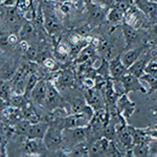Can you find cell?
<instances>
[{"label":"cell","mask_w":157,"mask_h":157,"mask_svg":"<svg viewBox=\"0 0 157 157\" xmlns=\"http://www.w3.org/2000/svg\"><path fill=\"white\" fill-rule=\"evenodd\" d=\"M132 156L147 157L150 156V145L147 144H137L132 146Z\"/></svg>","instance_id":"obj_24"},{"label":"cell","mask_w":157,"mask_h":157,"mask_svg":"<svg viewBox=\"0 0 157 157\" xmlns=\"http://www.w3.org/2000/svg\"><path fill=\"white\" fill-rule=\"evenodd\" d=\"M148 113L152 117H157V107L156 106H152L148 109Z\"/></svg>","instance_id":"obj_37"},{"label":"cell","mask_w":157,"mask_h":157,"mask_svg":"<svg viewBox=\"0 0 157 157\" xmlns=\"http://www.w3.org/2000/svg\"><path fill=\"white\" fill-rule=\"evenodd\" d=\"M22 152L27 156H42L48 155L50 153L46 146L43 143V139H29L26 138L22 145Z\"/></svg>","instance_id":"obj_2"},{"label":"cell","mask_w":157,"mask_h":157,"mask_svg":"<svg viewBox=\"0 0 157 157\" xmlns=\"http://www.w3.org/2000/svg\"><path fill=\"white\" fill-rule=\"evenodd\" d=\"M98 75H101L103 78H111L110 77V67H109V62L107 61V59L103 58L102 60V64L101 66L95 70Z\"/></svg>","instance_id":"obj_28"},{"label":"cell","mask_w":157,"mask_h":157,"mask_svg":"<svg viewBox=\"0 0 157 157\" xmlns=\"http://www.w3.org/2000/svg\"><path fill=\"white\" fill-rule=\"evenodd\" d=\"M140 80L145 81L147 84L149 85V87H150V89L147 92L148 94H151V93L157 91V78L155 77H153L150 73H145V75L140 78Z\"/></svg>","instance_id":"obj_27"},{"label":"cell","mask_w":157,"mask_h":157,"mask_svg":"<svg viewBox=\"0 0 157 157\" xmlns=\"http://www.w3.org/2000/svg\"><path fill=\"white\" fill-rule=\"evenodd\" d=\"M91 117L86 113H71L63 118V128H78L89 125Z\"/></svg>","instance_id":"obj_8"},{"label":"cell","mask_w":157,"mask_h":157,"mask_svg":"<svg viewBox=\"0 0 157 157\" xmlns=\"http://www.w3.org/2000/svg\"><path fill=\"white\" fill-rule=\"evenodd\" d=\"M71 55V46L66 42L60 41L55 46V56L58 60L64 61L68 56Z\"/></svg>","instance_id":"obj_21"},{"label":"cell","mask_w":157,"mask_h":157,"mask_svg":"<svg viewBox=\"0 0 157 157\" xmlns=\"http://www.w3.org/2000/svg\"><path fill=\"white\" fill-rule=\"evenodd\" d=\"M58 11H59L63 16L68 15L69 14V11H70L69 4H68L67 2H61V3L59 4V6H58Z\"/></svg>","instance_id":"obj_33"},{"label":"cell","mask_w":157,"mask_h":157,"mask_svg":"<svg viewBox=\"0 0 157 157\" xmlns=\"http://www.w3.org/2000/svg\"><path fill=\"white\" fill-rule=\"evenodd\" d=\"M30 124L32 123H30L29 121L25 120V118H21V120H19L14 126H13L15 129V133L18 134V135L25 136L27 134V131H29V129L30 127Z\"/></svg>","instance_id":"obj_25"},{"label":"cell","mask_w":157,"mask_h":157,"mask_svg":"<svg viewBox=\"0 0 157 157\" xmlns=\"http://www.w3.org/2000/svg\"><path fill=\"white\" fill-rule=\"evenodd\" d=\"M150 60H152L150 55L149 54L146 55L145 57L140 58V59H138L136 62H134L133 64L127 69V71L132 73V75H134L135 77H137L138 78H140L146 73V67Z\"/></svg>","instance_id":"obj_17"},{"label":"cell","mask_w":157,"mask_h":157,"mask_svg":"<svg viewBox=\"0 0 157 157\" xmlns=\"http://www.w3.org/2000/svg\"><path fill=\"white\" fill-rule=\"evenodd\" d=\"M67 156L69 157H86L89 156V141H84L82 144L72 147L66 151Z\"/></svg>","instance_id":"obj_19"},{"label":"cell","mask_w":157,"mask_h":157,"mask_svg":"<svg viewBox=\"0 0 157 157\" xmlns=\"http://www.w3.org/2000/svg\"><path fill=\"white\" fill-rule=\"evenodd\" d=\"M86 9H87L88 13V18L94 24H100L103 21H105V19H107L109 9L102 4L90 1L86 4Z\"/></svg>","instance_id":"obj_6"},{"label":"cell","mask_w":157,"mask_h":157,"mask_svg":"<svg viewBox=\"0 0 157 157\" xmlns=\"http://www.w3.org/2000/svg\"><path fill=\"white\" fill-rule=\"evenodd\" d=\"M52 10V7L43 10V12H44V25L43 26H44V29L47 34L54 37L57 36L62 30V23L57 17V15L54 12H50Z\"/></svg>","instance_id":"obj_5"},{"label":"cell","mask_w":157,"mask_h":157,"mask_svg":"<svg viewBox=\"0 0 157 157\" xmlns=\"http://www.w3.org/2000/svg\"><path fill=\"white\" fill-rule=\"evenodd\" d=\"M147 48H148V45L143 44V45H139L137 47H134V48L126 49L124 52V54L121 55V61H123L124 65L127 68H129L134 62H136L139 59V57L143 54V52Z\"/></svg>","instance_id":"obj_13"},{"label":"cell","mask_w":157,"mask_h":157,"mask_svg":"<svg viewBox=\"0 0 157 157\" xmlns=\"http://www.w3.org/2000/svg\"><path fill=\"white\" fill-rule=\"evenodd\" d=\"M37 27L33 21H27L25 20L23 25L21 26V29L19 30V36L20 40H29V38L35 37V35L37 34Z\"/></svg>","instance_id":"obj_20"},{"label":"cell","mask_w":157,"mask_h":157,"mask_svg":"<svg viewBox=\"0 0 157 157\" xmlns=\"http://www.w3.org/2000/svg\"><path fill=\"white\" fill-rule=\"evenodd\" d=\"M75 83V75H73V72L70 69H65L61 72V75L58 77L57 80V86L58 88L63 87V89H65L66 87H71Z\"/></svg>","instance_id":"obj_18"},{"label":"cell","mask_w":157,"mask_h":157,"mask_svg":"<svg viewBox=\"0 0 157 157\" xmlns=\"http://www.w3.org/2000/svg\"><path fill=\"white\" fill-rule=\"evenodd\" d=\"M82 86L87 89H92L95 88V78H91V77H85L82 78Z\"/></svg>","instance_id":"obj_31"},{"label":"cell","mask_w":157,"mask_h":157,"mask_svg":"<svg viewBox=\"0 0 157 157\" xmlns=\"http://www.w3.org/2000/svg\"><path fill=\"white\" fill-rule=\"evenodd\" d=\"M124 19H125V13H123L120 10H117L116 7H112L110 9V11L108 13V16H107V20L108 22L113 24L116 23H123Z\"/></svg>","instance_id":"obj_23"},{"label":"cell","mask_w":157,"mask_h":157,"mask_svg":"<svg viewBox=\"0 0 157 157\" xmlns=\"http://www.w3.org/2000/svg\"><path fill=\"white\" fill-rule=\"evenodd\" d=\"M46 82H47V97H46V101H45L44 107L47 110H49L50 112L58 108H63V106H64V98L60 94L58 87L52 81L47 80Z\"/></svg>","instance_id":"obj_1"},{"label":"cell","mask_w":157,"mask_h":157,"mask_svg":"<svg viewBox=\"0 0 157 157\" xmlns=\"http://www.w3.org/2000/svg\"><path fill=\"white\" fill-rule=\"evenodd\" d=\"M47 97V82L45 80H39L35 88L32 90L29 98L38 106H44Z\"/></svg>","instance_id":"obj_10"},{"label":"cell","mask_w":157,"mask_h":157,"mask_svg":"<svg viewBox=\"0 0 157 157\" xmlns=\"http://www.w3.org/2000/svg\"><path fill=\"white\" fill-rule=\"evenodd\" d=\"M22 115H23V118L29 121L32 124H35V123H38V121H42L41 116L38 113V111L35 109V107L30 103L24 109H22Z\"/></svg>","instance_id":"obj_22"},{"label":"cell","mask_w":157,"mask_h":157,"mask_svg":"<svg viewBox=\"0 0 157 157\" xmlns=\"http://www.w3.org/2000/svg\"><path fill=\"white\" fill-rule=\"evenodd\" d=\"M32 6H34V0H17L16 7L24 14Z\"/></svg>","instance_id":"obj_30"},{"label":"cell","mask_w":157,"mask_h":157,"mask_svg":"<svg viewBox=\"0 0 157 157\" xmlns=\"http://www.w3.org/2000/svg\"><path fill=\"white\" fill-rule=\"evenodd\" d=\"M109 144H110V140L105 136H102V137L91 141L89 143V156H106Z\"/></svg>","instance_id":"obj_12"},{"label":"cell","mask_w":157,"mask_h":157,"mask_svg":"<svg viewBox=\"0 0 157 157\" xmlns=\"http://www.w3.org/2000/svg\"><path fill=\"white\" fill-rule=\"evenodd\" d=\"M92 1H97V3L102 4V6L108 7V9H112V7H114L118 0H92Z\"/></svg>","instance_id":"obj_32"},{"label":"cell","mask_w":157,"mask_h":157,"mask_svg":"<svg viewBox=\"0 0 157 157\" xmlns=\"http://www.w3.org/2000/svg\"><path fill=\"white\" fill-rule=\"evenodd\" d=\"M121 32H123L124 38H125V43H126L125 49L131 48V47L136 44H138V43L147 44L146 42H144L143 36H141L139 29H134V27L127 24L126 22H123V23H121Z\"/></svg>","instance_id":"obj_4"},{"label":"cell","mask_w":157,"mask_h":157,"mask_svg":"<svg viewBox=\"0 0 157 157\" xmlns=\"http://www.w3.org/2000/svg\"><path fill=\"white\" fill-rule=\"evenodd\" d=\"M151 34L152 36L154 38V43H157V22H154L153 25H152V29H151Z\"/></svg>","instance_id":"obj_35"},{"label":"cell","mask_w":157,"mask_h":157,"mask_svg":"<svg viewBox=\"0 0 157 157\" xmlns=\"http://www.w3.org/2000/svg\"><path fill=\"white\" fill-rule=\"evenodd\" d=\"M18 70V61L14 58H10L6 61L1 62V80L10 81L12 80L15 73Z\"/></svg>","instance_id":"obj_16"},{"label":"cell","mask_w":157,"mask_h":157,"mask_svg":"<svg viewBox=\"0 0 157 157\" xmlns=\"http://www.w3.org/2000/svg\"><path fill=\"white\" fill-rule=\"evenodd\" d=\"M38 82H39V77H38L37 73L36 72L30 73V75H29V78H27L26 86H25V92H24V94L26 95V97L29 98L30 92H32V90L35 88V86L37 85Z\"/></svg>","instance_id":"obj_26"},{"label":"cell","mask_w":157,"mask_h":157,"mask_svg":"<svg viewBox=\"0 0 157 157\" xmlns=\"http://www.w3.org/2000/svg\"><path fill=\"white\" fill-rule=\"evenodd\" d=\"M138 80L139 78L137 77H135V75H132V73L127 71L118 81H120L121 86H123L125 93L138 92V91L141 93H147V90L144 88V86L139 83Z\"/></svg>","instance_id":"obj_7"},{"label":"cell","mask_w":157,"mask_h":157,"mask_svg":"<svg viewBox=\"0 0 157 157\" xmlns=\"http://www.w3.org/2000/svg\"><path fill=\"white\" fill-rule=\"evenodd\" d=\"M85 100L88 105L94 111L107 108V102H106L105 94H104L102 90L98 89V88H92V89L86 90Z\"/></svg>","instance_id":"obj_3"},{"label":"cell","mask_w":157,"mask_h":157,"mask_svg":"<svg viewBox=\"0 0 157 157\" xmlns=\"http://www.w3.org/2000/svg\"><path fill=\"white\" fill-rule=\"evenodd\" d=\"M17 0H1V6H16Z\"/></svg>","instance_id":"obj_36"},{"label":"cell","mask_w":157,"mask_h":157,"mask_svg":"<svg viewBox=\"0 0 157 157\" xmlns=\"http://www.w3.org/2000/svg\"><path fill=\"white\" fill-rule=\"evenodd\" d=\"M109 67H110V77L113 81L120 80V78L127 72L128 68L124 65L121 61V55L118 54L117 56L113 57L109 61Z\"/></svg>","instance_id":"obj_11"},{"label":"cell","mask_w":157,"mask_h":157,"mask_svg":"<svg viewBox=\"0 0 157 157\" xmlns=\"http://www.w3.org/2000/svg\"><path fill=\"white\" fill-rule=\"evenodd\" d=\"M42 64L47 70H50V71H56V70H58V68H59L58 63L56 62L54 59H52V58H49V57L45 58V59L42 61Z\"/></svg>","instance_id":"obj_29"},{"label":"cell","mask_w":157,"mask_h":157,"mask_svg":"<svg viewBox=\"0 0 157 157\" xmlns=\"http://www.w3.org/2000/svg\"><path fill=\"white\" fill-rule=\"evenodd\" d=\"M135 6L140 12L145 14V16L150 22H157V2L151 0H134Z\"/></svg>","instance_id":"obj_9"},{"label":"cell","mask_w":157,"mask_h":157,"mask_svg":"<svg viewBox=\"0 0 157 157\" xmlns=\"http://www.w3.org/2000/svg\"><path fill=\"white\" fill-rule=\"evenodd\" d=\"M116 107H117L118 111L127 120L130 116H132V114L135 111L136 105L135 103L131 102L128 98V93H124L118 98L117 102H116Z\"/></svg>","instance_id":"obj_14"},{"label":"cell","mask_w":157,"mask_h":157,"mask_svg":"<svg viewBox=\"0 0 157 157\" xmlns=\"http://www.w3.org/2000/svg\"><path fill=\"white\" fill-rule=\"evenodd\" d=\"M6 143H7V139L1 137V146H0V152H1V154H0V156L1 157H6L7 154H6Z\"/></svg>","instance_id":"obj_34"},{"label":"cell","mask_w":157,"mask_h":157,"mask_svg":"<svg viewBox=\"0 0 157 157\" xmlns=\"http://www.w3.org/2000/svg\"><path fill=\"white\" fill-rule=\"evenodd\" d=\"M49 123L47 121H41L35 124H30V127L25 135L26 138L29 139H43L44 135L48 129Z\"/></svg>","instance_id":"obj_15"}]
</instances>
